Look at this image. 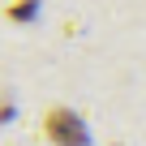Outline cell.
Listing matches in <instances>:
<instances>
[{"label": "cell", "mask_w": 146, "mask_h": 146, "mask_svg": "<svg viewBox=\"0 0 146 146\" xmlns=\"http://www.w3.org/2000/svg\"><path fill=\"white\" fill-rule=\"evenodd\" d=\"M43 137H47L52 146H86V142H90L82 116L73 112V108H47V116H43Z\"/></svg>", "instance_id": "6da1fadb"}, {"label": "cell", "mask_w": 146, "mask_h": 146, "mask_svg": "<svg viewBox=\"0 0 146 146\" xmlns=\"http://www.w3.org/2000/svg\"><path fill=\"white\" fill-rule=\"evenodd\" d=\"M30 13H35V0H26V5H13V9H9V17H13V22H26Z\"/></svg>", "instance_id": "7a4b0ae2"}]
</instances>
